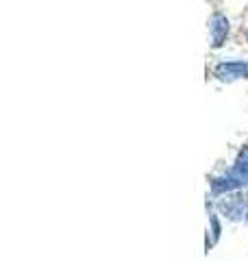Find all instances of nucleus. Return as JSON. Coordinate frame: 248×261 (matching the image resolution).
<instances>
[{
    "mask_svg": "<svg viewBox=\"0 0 248 261\" xmlns=\"http://www.w3.org/2000/svg\"><path fill=\"white\" fill-rule=\"evenodd\" d=\"M248 185V146H244L242 152L237 154L235 166L229 170V174L213 178L211 192L213 194H231L235 190H242Z\"/></svg>",
    "mask_w": 248,
    "mask_h": 261,
    "instance_id": "nucleus-1",
    "label": "nucleus"
},
{
    "mask_svg": "<svg viewBox=\"0 0 248 261\" xmlns=\"http://www.w3.org/2000/svg\"><path fill=\"white\" fill-rule=\"evenodd\" d=\"M216 76L225 83H233L237 79H248V63L246 61H227L216 68Z\"/></svg>",
    "mask_w": 248,
    "mask_h": 261,
    "instance_id": "nucleus-2",
    "label": "nucleus"
},
{
    "mask_svg": "<svg viewBox=\"0 0 248 261\" xmlns=\"http://www.w3.org/2000/svg\"><path fill=\"white\" fill-rule=\"evenodd\" d=\"M220 211L225 214L229 220H239L244 216V209L248 207V196H244V194H233V196H229V198H225V200H220Z\"/></svg>",
    "mask_w": 248,
    "mask_h": 261,
    "instance_id": "nucleus-3",
    "label": "nucleus"
},
{
    "mask_svg": "<svg viewBox=\"0 0 248 261\" xmlns=\"http://www.w3.org/2000/svg\"><path fill=\"white\" fill-rule=\"evenodd\" d=\"M209 33H211V46L220 48L229 35V20L222 13H213L209 20Z\"/></svg>",
    "mask_w": 248,
    "mask_h": 261,
    "instance_id": "nucleus-4",
    "label": "nucleus"
},
{
    "mask_svg": "<svg viewBox=\"0 0 248 261\" xmlns=\"http://www.w3.org/2000/svg\"><path fill=\"white\" fill-rule=\"evenodd\" d=\"M209 222H211V228H213V242H216L220 238V222H218V218L216 216H209Z\"/></svg>",
    "mask_w": 248,
    "mask_h": 261,
    "instance_id": "nucleus-5",
    "label": "nucleus"
},
{
    "mask_svg": "<svg viewBox=\"0 0 248 261\" xmlns=\"http://www.w3.org/2000/svg\"><path fill=\"white\" fill-rule=\"evenodd\" d=\"M246 39H248V31H246Z\"/></svg>",
    "mask_w": 248,
    "mask_h": 261,
    "instance_id": "nucleus-6",
    "label": "nucleus"
},
{
    "mask_svg": "<svg viewBox=\"0 0 248 261\" xmlns=\"http://www.w3.org/2000/svg\"><path fill=\"white\" fill-rule=\"evenodd\" d=\"M246 220H248V214H246Z\"/></svg>",
    "mask_w": 248,
    "mask_h": 261,
    "instance_id": "nucleus-7",
    "label": "nucleus"
}]
</instances>
